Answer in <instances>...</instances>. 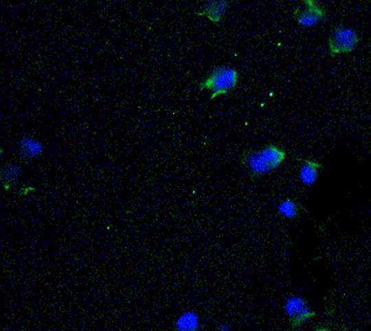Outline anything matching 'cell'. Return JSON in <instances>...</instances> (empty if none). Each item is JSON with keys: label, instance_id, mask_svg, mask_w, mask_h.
Instances as JSON below:
<instances>
[{"label": "cell", "instance_id": "2", "mask_svg": "<svg viewBox=\"0 0 371 331\" xmlns=\"http://www.w3.org/2000/svg\"><path fill=\"white\" fill-rule=\"evenodd\" d=\"M239 72L229 66H216L210 71V75L199 83V89L210 92V100H216L219 96L228 94L239 83Z\"/></svg>", "mask_w": 371, "mask_h": 331}, {"label": "cell", "instance_id": "6", "mask_svg": "<svg viewBox=\"0 0 371 331\" xmlns=\"http://www.w3.org/2000/svg\"><path fill=\"white\" fill-rule=\"evenodd\" d=\"M322 168H323V165L317 160H312V159L301 160L300 180H301L303 185H306V186L315 185L317 180H318V176H319V171H321Z\"/></svg>", "mask_w": 371, "mask_h": 331}, {"label": "cell", "instance_id": "11", "mask_svg": "<svg viewBox=\"0 0 371 331\" xmlns=\"http://www.w3.org/2000/svg\"><path fill=\"white\" fill-rule=\"evenodd\" d=\"M20 168L18 165H8L1 173V178L5 182H16L20 176Z\"/></svg>", "mask_w": 371, "mask_h": 331}, {"label": "cell", "instance_id": "1", "mask_svg": "<svg viewBox=\"0 0 371 331\" xmlns=\"http://www.w3.org/2000/svg\"><path fill=\"white\" fill-rule=\"evenodd\" d=\"M286 150L276 144H267L259 151L247 150L241 156V162L250 170L251 176L265 175L281 167L286 160Z\"/></svg>", "mask_w": 371, "mask_h": 331}, {"label": "cell", "instance_id": "4", "mask_svg": "<svg viewBox=\"0 0 371 331\" xmlns=\"http://www.w3.org/2000/svg\"><path fill=\"white\" fill-rule=\"evenodd\" d=\"M284 312L290 319L291 328L297 329L315 318V312L308 306V301L301 297H290L284 304Z\"/></svg>", "mask_w": 371, "mask_h": 331}, {"label": "cell", "instance_id": "5", "mask_svg": "<svg viewBox=\"0 0 371 331\" xmlns=\"http://www.w3.org/2000/svg\"><path fill=\"white\" fill-rule=\"evenodd\" d=\"M303 8H297L293 17L298 25L303 28H315L326 18L327 12L322 8L318 0H302Z\"/></svg>", "mask_w": 371, "mask_h": 331}, {"label": "cell", "instance_id": "10", "mask_svg": "<svg viewBox=\"0 0 371 331\" xmlns=\"http://www.w3.org/2000/svg\"><path fill=\"white\" fill-rule=\"evenodd\" d=\"M302 207L295 200L286 199L278 205V213L286 219H297L301 213Z\"/></svg>", "mask_w": 371, "mask_h": 331}, {"label": "cell", "instance_id": "3", "mask_svg": "<svg viewBox=\"0 0 371 331\" xmlns=\"http://www.w3.org/2000/svg\"><path fill=\"white\" fill-rule=\"evenodd\" d=\"M359 44L358 32L346 26H335L328 40V51L332 56L352 52Z\"/></svg>", "mask_w": 371, "mask_h": 331}, {"label": "cell", "instance_id": "9", "mask_svg": "<svg viewBox=\"0 0 371 331\" xmlns=\"http://www.w3.org/2000/svg\"><path fill=\"white\" fill-rule=\"evenodd\" d=\"M199 328H201V321L196 312H187L182 314L175 323V330L177 331H197L199 330Z\"/></svg>", "mask_w": 371, "mask_h": 331}, {"label": "cell", "instance_id": "7", "mask_svg": "<svg viewBox=\"0 0 371 331\" xmlns=\"http://www.w3.org/2000/svg\"><path fill=\"white\" fill-rule=\"evenodd\" d=\"M229 0H207L202 15H205L213 24H219L228 12Z\"/></svg>", "mask_w": 371, "mask_h": 331}, {"label": "cell", "instance_id": "8", "mask_svg": "<svg viewBox=\"0 0 371 331\" xmlns=\"http://www.w3.org/2000/svg\"><path fill=\"white\" fill-rule=\"evenodd\" d=\"M43 153V144L31 137L23 138L20 142V156L24 159H32L41 156Z\"/></svg>", "mask_w": 371, "mask_h": 331}]
</instances>
